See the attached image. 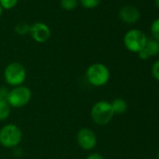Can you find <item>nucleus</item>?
<instances>
[{
  "label": "nucleus",
  "instance_id": "12",
  "mask_svg": "<svg viewBox=\"0 0 159 159\" xmlns=\"http://www.w3.org/2000/svg\"><path fill=\"white\" fill-rule=\"evenodd\" d=\"M11 113V106L6 101L0 102V121L6 120Z\"/></svg>",
  "mask_w": 159,
  "mask_h": 159
},
{
  "label": "nucleus",
  "instance_id": "18",
  "mask_svg": "<svg viewBox=\"0 0 159 159\" xmlns=\"http://www.w3.org/2000/svg\"><path fill=\"white\" fill-rule=\"evenodd\" d=\"M152 75L156 81L159 82V60L153 63L152 66Z\"/></svg>",
  "mask_w": 159,
  "mask_h": 159
},
{
  "label": "nucleus",
  "instance_id": "16",
  "mask_svg": "<svg viewBox=\"0 0 159 159\" xmlns=\"http://www.w3.org/2000/svg\"><path fill=\"white\" fill-rule=\"evenodd\" d=\"M101 0H80L83 7L86 9H94L99 5Z\"/></svg>",
  "mask_w": 159,
  "mask_h": 159
},
{
  "label": "nucleus",
  "instance_id": "20",
  "mask_svg": "<svg viewBox=\"0 0 159 159\" xmlns=\"http://www.w3.org/2000/svg\"><path fill=\"white\" fill-rule=\"evenodd\" d=\"M86 159H105V158H104L101 154L95 152V153H91V154H89V155L87 156V158H86Z\"/></svg>",
  "mask_w": 159,
  "mask_h": 159
},
{
  "label": "nucleus",
  "instance_id": "21",
  "mask_svg": "<svg viewBox=\"0 0 159 159\" xmlns=\"http://www.w3.org/2000/svg\"><path fill=\"white\" fill-rule=\"evenodd\" d=\"M154 2H155V5L157 8H159V0H154Z\"/></svg>",
  "mask_w": 159,
  "mask_h": 159
},
{
  "label": "nucleus",
  "instance_id": "10",
  "mask_svg": "<svg viewBox=\"0 0 159 159\" xmlns=\"http://www.w3.org/2000/svg\"><path fill=\"white\" fill-rule=\"evenodd\" d=\"M143 51L146 52L149 58L152 56H156L159 53V41L155 40L154 39H147V42L143 48Z\"/></svg>",
  "mask_w": 159,
  "mask_h": 159
},
{
  "label": "nucleus",
  "instance_id": "22",
  "mask_svg": "<svg viewBox=\"0 0 159 159\" xmlns=\"http://www.w3.org/2000/svg\"><path fill=\"white\" fill-rule=\"evenodd\" d=\"M1 15H2V8L0 6V17H1Z\"/></svg>",
  "mask_w": 159,
  "mask_h": 159
},
{
  "label": "nucleus",
  "instance_id": "5",
  "mask_svg": "<svg viewBox=\"0 0 159 159\" xmlns=\"http://www.w3.org/2000/svg\"><path fill=\"white\" fill-rule=\"evenodd\" d=\"M147 38L145 34L139 29H131L129 30L124 38V43L125 48L132 52H139L143 50Z\"/></svg>",
  "mask_w": 159,
  "mask_h": 159
},
{
  "label": "nucleus",
  "instance_id": "6",
  "mask_svg": "<svg viewBox=\"0 0 159 159\" xmlns=\"http://www.w3.org/2000/svg\"><path fill=\"white\" fill-rule=\"evenodd\" d=\"M32 93L31 90L26 86H16L9 93L8 103L11 107L21 108L25 106L31 99Z\"/></svg>",
  "mask_w": 159,
  "mask_h": 159
},
{
  "label": "nucleus",
  "instance_id": "3",
  "mask_svg": "<svg viewBox=\"0 0 159 159\" xmlns=\"http://www.w3.org/2000/svg\"><path fill=\"white\" fill-rule=\"evenodd\" d=\"M23 134L21 129L13 125L9 124L0 129V144L6 148H13L22 141Z\"/></svg>",
  "mask_w": 159,
  "mask_h": 159
},
{
  "label": "nucleus",
  "instance_id": "4",
  "mask_svg": "<svg viewBox=\"0 0 159 159\" xmlns=\"http://www.w3.org/2000/svg\"><path fill=\"white\" fill-rule=\"evenodd\" d=\"M6 82L12 86H20L24 84L26 78V71L25 66L18 63L13 62L7 66L4 71Z\"/></svg>",
  "mask_w": 159,
  "mask_h": 159
},
{
  "label": "nucleus",
  "instance_id": "9",
  "mask_svg": "<svg viewBox=\"0 0 159 159\" xmlns=\"http://www.w3.org/2000/svg\"><path fill=\"white\" fill-rule=\"evenodd\" d=\"M120 19L126 24H135L140 17L139 11L133 6H125L119 11Z\"/></svg>",
  "mask_w": 159,
  "mask_h": 159
},
{
  "label": "nucleus",
  "instance_id": "24",
  "mask_svg": "<svg viewBox=\"0 0 159 159\" xmlns=\"http://www.w3.org/2000/svg\"><path fill=\"white\" fill-rule=\"evenodd\" d=\"M145 159H151V158H145Z\"/></svg>",
  "mask_w": 159,
  "mask_h": 159
},
{
  "label": "nucleus",
  "instance_id": "2",
  "mask_svg": "<svg viewBox=\"0 0 159 159\" xmlns=\"http://www.w3.org/2000/svg\"><path fill=\"white\" fill-rule=\"evenodd\" d=\"M114 116L111 104L108 101L101 100L97 102L91 110V117L93 121L99 125H108Z\"/></svg>",
  "mask_w": 159,
  "mask_h": 159
},
{
  "label": "nucleus",
  "instance_id": "8",
  "mask_svg": "<svg viewBox=\"0 0 159 159\" xmlns=\"http://www.w3.org/2000/svg\"><path fill=\"white\" fill-rule=\"evenodd\" d=\"M29 33L32 39L39 43L46 42L51 37V30L49 26L43 23L34 24L32 26H30Z\"/></svg>",
  "mask_w": 159,
  "mask_h": 159
},
{
  "label": "nucleus",
  "instance_id": "15",
  "mask_svg": "<svg viewBox=\"0 0 159 159\" xmlns=\"http://www.w3.org/2000/svg\"><path fill=\"white\" fill-rule=\"evenodd\" d=\"M151 33L152 35V38L155 40L159 41V18L152 22L151 26Z\"/></svg>",
  "mask_w": 159,
  "mask_h": 159
},
{
  "label": "nucleus",
  "instance_id": "1",
  "mask_svg": "<svg viewBox=\"0 0 159 159\" xmlns=\"http://www.w3.org/2000/svg\"><path fill=\"white\" fill-rule=\"evenodd\" d=\"M86 78L89 84L94 86H103L110 80V70L109 68L100 63H96L91 65L86 70Z\"/></svg>",
  "mask_w": 159,
  "mask_h": 159
},
{
  "label": "nucleus",
  "instance_id": "7",
  "mask_svg": "<svg viewBox=\"0 0 159 159\" xmlns=\"http://www.w3.org/2000/svg\"><path fill=\"white\" fill-rule=\"evenodd\" d=\"M77 141L82 149L90 151L97 145V136L89 128H81L77 134Z\"/></svg>",
  "mask_w": 159,
  "mask_h": 159
},
{
  "label": "nucleus",
  "instance_id": "23",
  "mask_svg": "<svg viewBox=\"0 0 159 159\" xmlns=\"http://www.w3.org/2000/svg\"><path fill=\"white\" fill-rule=\"evenodd\" d=\"M157 158L159 159V150H158V152H157Z\"/></svg>",
  "mask_w": 159,
  "mask_h": 159
},
{
  "label": "nucleus",
  "instance_id": "14",
  "mask_svg": "<svg viewBox=\"0 0 159 159\" xmlns=\"http://www.w3.org/2000/svg\"><path fill=\"white\" fill-rule=\"evenodd\" d=\"M61 7L66 11H72L78 6L77 0H61Z\"/></svg>",
  "mask_w": 159,
  "mask_h": 159
},
{
  "label": "nucleus",
  "instance_id": "17",
  "mask_svg": "<svg viewBox=\"0 0 159 159\" xmlns=\"http://www.w3.org/2000/svg\"><path fill=\"white\" fill-rule=\"evenodd\" d=\"M18 0H0V6L2 9L11 10L16 6Z\"/></svg>",
  "mask_w": 159,
  "mask_h": 159
},
{
  "label": "nucleus",
  "instance_id": "11",
  "mask_svg": "<svg viewBox=\"0 0 159 159\" xmlns=\"http://www.w3.org/2000/svg\"><path fill=\"white\" fill-rule=\"evenodd\" d=\"M111 104L114 114H124L127 110V103L123 98H115Z\"/></svg>",
  "mask_w": 159,
  "mask_h": 159
},
{
  "label": "nucleus",
  "instance_id": "13",
  "mask_svg": "<svg viewBox=\"0 0 159 159\" xmlns=\"http://www.w3.org/2000/svg\"><path fill=\"white\" fill-rule=\"evenodd\" d=\"M29 29H30V26L26 23H24V22L18 23L15 25V32L21 36H24V35H26L27 33H29Z\"/></svg>",
  "mask_w": 159,
  "mask_h": 159
},
{
  "label": "nucleus",
  "instance_id": "19",
  "mask_svg": "<svg viewBox=\"0 0 159 159\" xmlns=\"http://www.w3.org/2000/svg\"><path fill=\"white\" fill-rule=\"evenodd\" d=\"M9 93H10V91L6 87H1V88H0V102H1V101L8 102Z\"/></svg>",
  "mask_w": 159,
  "mask_h": 159
}]
</instances>
